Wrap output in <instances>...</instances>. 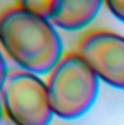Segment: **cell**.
I'll list each match as a JSON object with an SVG mask.
<instances>
[{
	"label": "cell",
	"instance_id": "8992f818",
	"mask_svg": "<svg viewBox=\"0 0 124 125\" xmlns=\"http://www.w3.org/2000/svg\"><path fill=\"white\" fill-rule=\"evenodd\" d=\"M53 0H19V6L24 9H28L34 13H38L41 16L48 18L50 9H51Z\"/></svg>",
	"mask_w": 124,
	"mask_h": 125
},
{
	"label": "cell",
	"instance_id": "ba28073f",
	"mask_svg": "<svg viewBox=\"0 0 124 125\" xmlns=\"http://www.w3.org/2000/svg\"><path fill=\"white\" fill-rule=\"evenodd\" d=\"M9 73H10V70H9L7 61H6V55L1 51V48H0V93L3 90V86L6 83V79H7Z\"/></svg>",
	"mask_w": 124,
	"mask_h": 125
},
{
	"label": "cell",
	"instance_id": "30bf717a",
	"mask_svg": "<svg viewBox=\"0 0 124 125\" xmlns=\"http://www.w3.org/2000/svg\"><path fill=\"white\" fill-rule=\"evenodd\" d=\"M3 112V106H1V100H0V114Z\"/></svg>",
	"mask_w": 124,
	"mask_h": 125
},
{
	"label": "cell",
	"instance_id": "5b68a950",
	"mask_svg": "<svg viewBox=\"0 0 124 125\" xmlns=\"http://www.w3.org/2000/svg\"><path fill=\"white\" fill-rule=\"evenodd\" d=\"M104 3L105 0H53L48 19L59 29L80 31L95 19Z\"/></svg>",
	"mask_w": 124,
	"mask_h": 125
},
{
	"label": "cell",
	"instance_id": "3957f363",
	"mask_svg": "<svg viewBox=\"0 0 124 125\" xmlns=\"http://www.w3.org/2000/svg\"><path fill=\"white\" fill-rule=\"evenodd\" d=\"M0 100L4 114L18 125H50L54 118L47 82L29 71L10 70Z\"/></svg>",
	"mask_w": 124,
	"mask_h": 125
},
{
	"label": "cell",
	"instance_id": "6da1fadb",
	"mask_svg": "<svg viewBox=\"0 0 124 125\" xmlns=\"http://www.w3.org/2000/svg\"><path fill=\"white\" fill-rule=\"evenodd\" d=\"M0 48L19 70L38 76L50 74L64 55L51 21L19 4L0 13Z\"/></svg>",
	"mask_w": 124,
	"mask_h": 125
},
{
	"label": "cell",
	"instance_id": "9c48e42d",
	"mask_svg": "<svg viewBox=\"0 0 124 125\" xmlns=\"http://www.w3.org/2000/svg\"><path fill=\"white\" fill-rule=\"evenodd\" d=\"M0 125H18L16 122H13L6 114H4V111L0 114Z\"/></svg>",
	"mask_w": 124,
	"mask_h": 125
},
{
	"label": "cell",
	"instance_id": "52a82bcc",
	"mask_svg": "<svg viewBox=\"0 0 124 125\" xmlns=\"http://www.w3.org/2000/svg\"><path fill=\"white\" fill-rule=\"evenodd\" d=\"M105 4L118 21L124 22V0H105Z\"/></svg>",
	"mask_w": 124,
	"mask_h": 125
},
{
	"label": "cell",
	"instance_id": "277c9868",
	"mask_svg": "<svg viewBox=\"0 0 124 125\" xmlns=\"http://www.w3.org/2000/svg\"><path fill=\"white\" fill-rule=\"evenodd\" d=\"M77 52L99 80L124 90V36L111 31H92L82 38Z\"/></svg>",
	"mask_w": 124,
	"mask_h": 125
},
{
	"label": "cell",
	"instance_id": "7a4b0ae2",
	"mask_svg": "<svg viewBox=\"0 0 124 125\" xmlns=\"http://www.w3.org/2000/svg\"><path fill=\"white\" fill-rule=\"evenodd\" d=\"M47 89L54 116L70 121L92 108L99 92V79L77 51L67 52L48 74Z\"/></svg>",
	"mask_w": 124,
	"mask_h": 125
}]
</instances>
